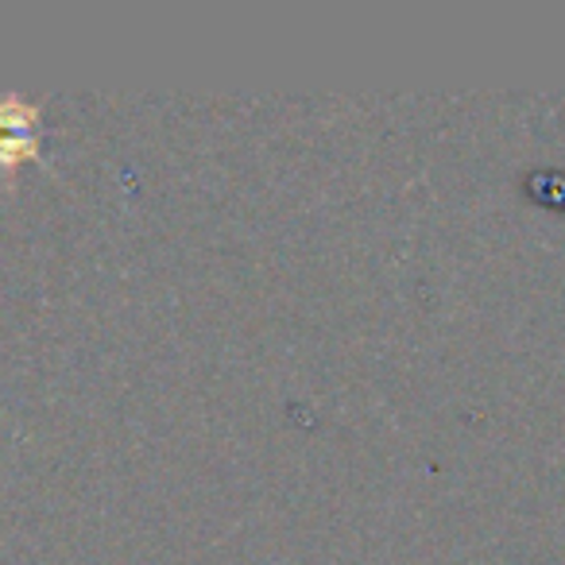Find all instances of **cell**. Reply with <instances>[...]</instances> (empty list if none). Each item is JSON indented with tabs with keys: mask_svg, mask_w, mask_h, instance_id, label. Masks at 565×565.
<instances>
[{
	"mask_svg": "<svg viewBox=\"0 0 565 565\" xmlns=\"http://www.w3.org/2000/svg\"><path fill=\"white\" fill-rule=\"evenodd\" d=\"M24 159H40V105L4 97L0 102V167H17Z\"/></svg>",
	"mask_w": 565,
	"mask_h": 565,
	"instance_id": "1",
	"label": "cell"
}]
</instances>
